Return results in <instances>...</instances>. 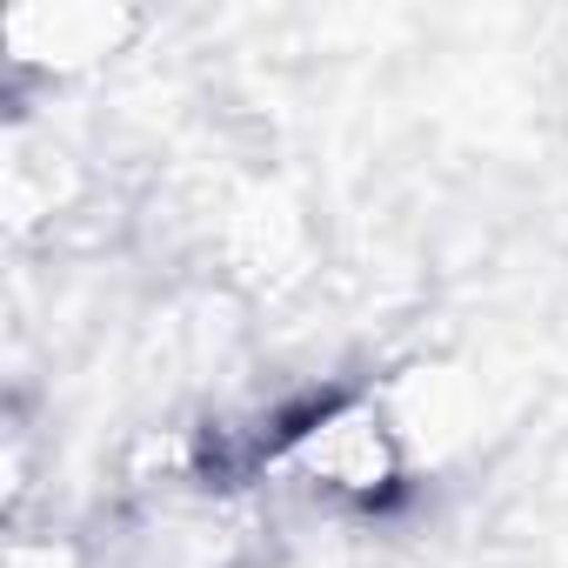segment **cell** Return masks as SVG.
I'll use <instances>...</instances> for the list:
<instances>
[{
    "instance_id": "1",
    "label": "cell",
    "mask_w": 568,
    "mask_h": 568,
    "mask_svg": "<svg viewBox=\"0 0 568 568\" xmlns=\"http://www.w3.org/2000/svg\"><path fill=\"white\" fill-rule=\"evenodd\" d=\"M134 34H141V21L121 8H14L0 21L8 61L21 74H54V81L114 61Z\"/></svg>"
}]
</instances>
